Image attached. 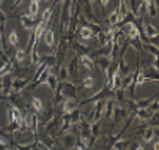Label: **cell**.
I'll use <instances>...</instances> for the list:
<instances>
[{"label": "cell", "instance_id": "6da1fadb", "mask_svg": "<svg viewBox=\"0 0 159 150\" xmlns=\"http://www.w3.org/2000/svg\"><path fill=\"white\" fill-rule=\"evenodd\" d=\"M43 38H44V43H46L47 46H54V32H52V29L44 30L43 32Z\"/></svg>", "mask_w": 159, "mask_h": 150}, {"label": "cell", "instance_id": "7a4b0ae2", "mask_svg": "<svg viewBox=\"0 0 159 150\" xmlns=\"http://www.w3.org/2000/svg\"><path fill=\"white\" fill-rule=\"evenodd\" d=\"M11 120L16 122V123L22 125V114L17 107H11Z\"/></svg>", "mask_w": 159, "mask_h": 150}, {"label": "cell", "instance_id": "3957f363", "mask_svg": "<svg viewBox=\"0 0 159 150\" xmlns=\"http://www.w3.org/2000/svg\"><path fill=\"white\" fill-rule=\"evenodd\" d=\"M128 32H129V38H139L140 33H139V29L135 27L134 24H128Z\"/></svg>", "mask_w": 159, "mask_h": 150}, {"label": "cell", "instance_id": "277c9868", "mask_svg": "<svg viewBox=\"0 0 159 150\" xmlns=\"http://www.w3.org/2000/svg\"><path fill=\"white\" fill-rule=\"evenodd\" d=\"M8 43H10V46H17V43H19V38H17V33L14 30L10 33V36H8Z\"/></svg>", "mask_w": 159, "mask_h": 150}, {"label": "cell", "instance_id": "5b68a950", "mask_svg": "<svg viewBox=\"0 0 159 150\" xmlns=\"http://www.w3.org/2000/svg\"><path fill=\"white\" fill-rule=\"evenodd\" d=\"M32 104H33V107H35L36 112H41L43 111V103H41V100H39V98L33 97V98H32Z\"/></svg>", "mask_w": 159, "mask_h": 150}, {"label": "cell", "instance_id": "8992f818", "mask_svg": "<svg viewBox=\"0 0 159 150\" xmlns=\"http://www.w3.org/2000/svg\"><path fill=\"white\" fill-rule=\"evenodd\" d=\"M92 30H90V27H82V29H80V36H82V38H85V40H90L92 38Z\"/></svg>", "mask_w": 159, "mask_h": 150}, {"label": "cell", "instance_id": "52a82bcc", "mask_svg": "<svg viewBox=\"0 0 159 150\" xmlns=\"http://www.w3.org/2000/svg\"><path fill=\"white\" fill-rule=\"evenodd\" d=\"M93 84H95V79L92 78V76H85V79H84V87H85V89H92Z\"/></svg>", "mask_w": 159, "mask_h": 150}, {"label": "cell", "instance_id": "ba28073f", "mask_svg": "<svg viewBox=\"0 0 159 150\" xmlns=\"http://www.w3.org/2000/svg\"><path fill=\"white\" fill-rule=\"evenodd\" d=\"M109 22L113 25V24H117V22H120V17H118V10H115L110 14V17H109Z\"/></svg>", "mask_w": 159, "mask_h": 150}, {"label": "cell", "instance_id": "9c48e42d", "mask_svg": "<svg viewBox=\"0 0 159 150\" xmlns=\"http://www.w3.org/2000/svg\"><path fill=\"white\" fill-rule=\"evenodd\" d=\"M82 63H84V66L87 68V70H93V62L90 60L88 57H82Z\"/></svg>", "mask_w": 159, "mask_h": 150}, {"label": "cell", "instance_id": "30bf717a", "mask_svg": "<svg viewBox=\"0 0 159 150\" xmlns=\"http://www.w3.org/2000/svg\"><path fill=\"white\" fill-rule=\"evenodd\" d=\"M145 32H147V33H148L150 36H156V33H158V32L154 30L151 25H145Z\"/></svg>", "mask_w": 159, "mask_h": 150}, {"label": "cell", "instance_id": "8fae6325", "mask_svg": "<svg viewBox=\"0 0 159 150\" xmlns=\"http://www.w3.org/2000/svg\"><path fill=\"white\" fill-rule=\"evenodd\" d=\"M16 58H17V60H24V58H25V51H22V49H19V51H17L16 52Z\"/></svg>", "mask_w": 159, "mask_h": 150}, {"label": "cell", "instance_id": "7c38bea8", "mask_svg": "<svg viewBox=\"0 0 159 150\" xmlns=\"http://www.w3.org/2000/svg\"><path fill=\"white\" fill-rule=\"evenodd\" d=\"M107 3H109V0H101V5H102V6H106Z\"/></svg>", "mask_w": 159, "mask_h": 150}, {"label": "cell", "instance_id": "4fadbf2b", "mask_svg": "<svg viewBox=\"0 0 159 150\" xmlns=\"http://www.w3.org/2000/svg\"><path fill=\"white\" fill-rule=\"evenodd\" d=\"M137 150H143V149H142V147H137Z\"/></svg>", "mask_w": 159, "mask_h": 150}]
</instances>
